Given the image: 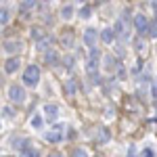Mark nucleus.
Returning <instances> with one entry per match:
<instances>
[{"mask_svg": "<svg viewBox=\"0 0 157 157\" xmlns=\"http://www.w3.org/2000/svg\"><path fill=\"white\" fill-rule=\"evenodd\" d=\"M101 65H103V69H107V71H111V73H115L117 69L121 67V63L111 52H107V55H103V59H101Z\"/></svg>", "mask_w": 157, "mask_h": 157, "instance_id": "nucleus-9", "label": "nucleus"}, {"mask_svg": "<svg viewBox=\"0 0 157 157\" xmlns=\"http://www.w3.org/2000/svg\"><path fill=\"white\" fill-rule=\"evenodd\" d=\"M113 32H115V38H120L121 42H126L128 36H130V23L128 21H124V19H117L115 23H113Z\"/></svg>", "mask_w": 157, "mask_h": 157, "instance_id": "nucleus-6", "label": "nucleus"}, {"mask_svg": "<svg viewBox=\"0 0 157 157\" xmlns=\"http://www.w3.org/2000/svg\"><path fill=\"white\" fill-rule=\"evenodd\" d=\"M59 42H61V46H65V48H71L73 42H75V38H73V32H71V29H65V32L61 34Z\"/></svg>", "mask_w": 157, "mask_h": 157, "instance_id": "nucleus-18", "label": "nucleus"}, {"mask_svg": "<svg viewBox=\"0 0 157 157\" xmlns=\"http://www.w3.org/2000/svg\"><path fill=\"white\" fill-rule=\"evenodd\" d=\"M36 6H38V2H34V0H27V2H21V4H19V13H21V15H25V13L29 15V13L34 11Z\"/></svg>", "mask_w": 157, "mask_h": 157, "instance_id": "nucleus-24", "label": "nucleus"}, {"mask_svg": "<svg viewBox=\"0 0 157 157\" xmlns=\"http://www.w3.org/2000/svg\"><path fill=\"white\" fill-rule=\"evenodd\" d=\"M42 57H44V65H48V67H55V65H59V63H61V55H59V50H57V48L46 50Z\"/></svg>", "mask_w": 157, "mask_h": 157, "instance_id": "nucleus-11", "label": "nucleus"}, {"mask_svg": "<svg viewBox=\"0 0 157 157\" xmlns=\"http://www.w3.org/2000/svg\"><path fill=\"white\" fill-rule=\"evenodd\" d=\"M40 113H42V117H44L46 124H55L59 120V105L57 103H44Z\"/></svg>", "mask_w": 157, "mask_h": 157, "instance_id": "nucleus-5", "label": "nucleus"}, {"mask_svg": "<svg viewBox=\"0 0 157 157\" xmlns=\"http://www.w3.org/2000/svg\"><path fill=\"white\" fill-rule=\"evenodd\" d=\"M2 115H4V117H11V120H15V117H17V109L13 107V105H6V107L2 109Z\"/></svg>", "mask_w": 157, "mask_h": 157, "instance_id": "nucleus-28", "label": "nucleus"}, {"mask_svg": "<svg viewBox=\"0 0 157 157\" xmlns=\"http://www.w3.org/2000/svg\"><path fill=\"white\" fill-rule=\"evenodd\" d=\"M94 157H103V155H94Z\"/></svg>", "mask_w": 157, "mask_h": 157, "instance_id": "nucleus-38", "label": "nucleus"}, {"mask_svg": "<svg viewBox=\"0 0 157 157\" xmlns=\"http://www.w3.org/2000/svg\"><path fill=\"white\" fill-rule=\"evenodd\" d=\"M23 86H27V88H36L38 84H40V78H42V69H40V65H36V63H29L27 67L23 69Z\"/></svg>", "mask_w": 157, "mask_h": 157, "instance_id": "nucleus-1", "label": "nucleus"}, {"mask_svg": "<svg viewBox=\"0 0 157 157\" xmlns=\"http://www.w3.org/2000/svg\"><path fill=\"white\" fill-rule=\"evenodd\" d=\"M132 44H134V50L138 52V55H147V40H145V36H134V40H132Z\"/></svg>", "mask_w": 157, "mask_h": 157, "instance_id": "nucleus-17", "label": "nucleus"}, {"mask_svg": "<svg viewBox=\"0 0 157 157\" xmlns=\"http://www.w3.org/2000/svg\"><path fill=\"white\" fill-rule=\"evenodd\" d=\"M126 157H136V153H134V147H130V149H128V153H126Z\"/></svg>", "mask_w": 157, "mask_h": 157, "instance_id": "nucleus-33", "label": "nucleus"}, {"mask_svg": "<svg viewBox=\"0 0 157 157\" xmlns=\"http://www.w3.org/2000/svg\"><path fill=\"white\" fill-rule=\"evenodd\" d=\"M0 130H2V117H0Z\"/></svg>", "mask_w": 157, "mask_h": 157, "instance_id": "nucleus-37", "label": "nucleus"}, {"mask_svg": "<svg viewBox=\"0 0 157 157\" xmlns=\"http://www.w3.org/2000/svg\"><path fill=\"white\" fill-rule=\"evenodd\" d=\"M88 59H92V61H101L103 59V52L94 46V48H90V55H88Z\"/></svg>", "mask_w": 157, "mask_h": 157, "instance_id": "nucleus-29", "label": "nucleus"}, {"mask_svg": "<svg viewBox=\"0 0 157 157\" xmlns=\"http://www.w3.org/2000/svg\"><path fill=\"white\" fill-rule=\"evenodd\" d=\"M48 157H63V153H59V151H52V153H48Z\"/></svg>", "mask_w": 157, "mask_h": 157, "instance_id": "nucleus-35", "label": "nucleus"}, {"mask_svg": "<svg viewBox=\"0 0 157 157\" xmlns=\"http://www.w3.org/2000/svg\"><path fill=\"white\" fill-rule=\"evenodd\" d=\"M86 73L92 78V75H98V69H101V61H92V59H88L86 61Z\"/></svg>", "mask_w": 157, "mask_h": 157, "instance_id": "nucleus-21", "label": "nucleus"}, {"mask_svg": "<svg viewBox=\"0 0 157 157\" xmlns=\"http://www.w3.org/2000/svg\"><path fill=\"white\" fill-rule=\"evenodd\" d=\"M52 44H55V38H52V36H46V38H42L40 42H36V50L44 55L46 50H50V48H52Z\"/></svg>", "mask_w": 157, "mask_h": 157, "instance_id": "nucleus-16", "label": "nucleus"}, {"mask_svg": "<svg viewBox=\"0 0 157 157\" xmlns=\"http://www.w3.org/2000/svg\"><path fill=\"white\" fill-rule=\"evenodd\" d=\"M75 17V6L73 4H63L59 9V19L61 21H71Z\"/></svg>", "mask_w": 157, "mask_h": 157, "instance_id": "nucleus-12", "label": "nucleus"}, {"mask_svg": "<svg viewBox=\"0 0 157 157\" xmlns=\"http://www.w3.org/2000/svg\"><path fill=\"white\" fill-rule=\"evenodd\" d=\"M147 36H149V38H157V19H151V21H149Z\"/></svg>", "mask_w": 157, "mask_h": 157, "instance_id": "nucleus-27", "label": "nucleus"}, {"mask_svg": "<svg viewBox=\"0 0 157 157\" xmlns=\"http://www.w3.org/2000/svg\"><path fill=\"white\" fill-rule=\"evenodd\" d=\"M6 157H9V155H6ZM11 157H13V155H11Z\"/></svg>", "mask_w": 157, "mask_h": 157, "instance_id": "nucleus-39", "label": "nucleus"}, {"mask_svg": "<svg viewBox=\"0 0 157 157\" xmlns=\"http://www.w3.org/2000/svg\"><path fill=\"white\" fill-rule=\"evenodd\" d=\"M98 136H97V143H101V145H105V143H109L111 140V136H109V130L107 128H98Z\"/></svg>", "mask_w": 157, "mask_h": 157, "instance_id": "nucleus-25", "label": "nucleus"}, {"mask_svg": "<svg viewBox=\"0 0 157 157\" xmlns=\"http://www.w3.org/2000/svg\"><path fill=\"white\" fill-rule=\"evenodd\" d=\"M98 40L103 42V44H113L117 38H115V32H113V27H105V29H101L98 32Z\"/></svg>", "mask_w": 157, "mask_h": 157, "instance_id": "nucleus-13", "label": "nucleus"}, {"mask_svg": "<svg viewBox=\"0 0 157 157\" xmlns=\"http://www.w3.org/2000/svg\"><path fill=\"white\" fill-rule=\"evenodd\" d=\"M71 157H88V153H86V149L78 147V149H73V151H71Z\"/></svg>", "mask_w": 157, "mask_h": 157, "instance_id": "nucleus-30", "label": "nucleus"}, {"mask_svg": "<svg viewBox=\"0 0 157 157\" xmlns=\"http://www.w3.org/2000/svg\"><path fill=\"white\" fill-rule=\"evenodd\" d=\"M73 63H75L73 55H65V57H61V65H63L65 69H73Z\"/></svg>", "mask_w": 157, "mask_h": 157, "instance_id": "nucleus-26", "label": "nucleus"}, {"mask_svg": "<svg viewBox=\"0 0 157 157\" xmlns=\"http://www.w3.org/2000/svg\"><path fill=\"white\" fill-rule=\"evenodd\" d=\"M63 92H65L67 97H73V94L78 92V82H75V78H69V80L63 84Z\"/></svg>", "mask_w": 157, "mask_h": 157, "instance_id": "nucleus-22", "label": "nucleus"}, {"mask_svg": "<svg viewBox=\"0 0 157 157\" xmlns=\"http://www.w3.org/2000/svg\"><path fill=\"white\" fill-rule=\"evenodd\" d=\"M21 67H23V61H21V57H19V55H17V57H9V59L4 61V65H2L4 73H9V75L17 73Z\"/></svg>", "mask_w": 157, "mask_h": 157, "instance_id": "nucleus-7", "label": "nucleus"}, {"mask_svg": "<svg viewBox=\"0 0 157 157\" xmlns=\"http://www.w3.org/2000/svg\"><path fill=\"white\" fill-rule=\"evenodd\" d=\"M82 40H84L86 46H90V48H94L98 42V29L97 27H86L84 29V36H82Z\"/></svg>", "mask_w": 157, "mask_h": 157, "instance_id": "nucleus-10", "label": "nucleus"}, {"mask_svg": "<svg viewBox=\"0 0 157 157\" xmlns=\"http://www.w3.org/2000/svg\"><path fill=\"white\" fill-rule=\"evenodd\" d=\"M2 52H6L9 57H17V52H21L23 50V42L21 40H17V38H6L4 42H2Z\"/></svg>", "mask_w": 157, "mask_h": 157, "instance_id": "nucleus-4", "label": "nucleus"}, {"mask_svg": "<svg viewBox=\"0 0 157 157\" xmlns=\"http://www.w3.org/2000/svg\"><path fill=\"white\" fill-rule=\"evenodd\" d=\"M44 117H42V113H34L32 115V120H29V126L36 130V132H40V130H44Z\"/></svg>", "mask_w": 157, "mask_h": 157, "instance_id": "nucleus-20", "label": "nucleus"}, {"mask_svg": "<svg viewBox=\"0 0 157 157\" xmlns=\"http://www.w3.org/2000/svg\"><path fill=\"white\" fill-rule=\"evenodd\" d=\"M11 21H13V9L0 4V27H6Z\"/></svg>", "mask_w": 157, "mask_h": 157, "instance_id": "nucleus-14", "label": "nucleus"}, {"mask_svg": "<svg viewBox=\"0 0 157 157\" xmlns=\"http://www.w3.org/2000/svg\"><path fill=\"white\" fill-rule=\"evenodd\" d=\"M46 29H44V25H32L29 27V38L34 40V42H40L42 38H46Z\"/></svg>", "mask_w": 157, "mask_h": 157, "instance_id": "nucleus-15", "label": "nucleus"}, {"mask_svg": "<svg viewBox=\"0 0 157 157\" xmlns=\"http://www.w3.org/2000/svg\"><path fill=\"white\" fill-rule=\"evenodd\" d=\"M6 97H9V103L15 107V105L25 103V98H27V90H25L23 84H9V88H6Z\"/></svg>", "mask_w": 157, "mask_h": 157, "instance_id": "nucleus-3", "label": "nucleus"}, {"mask_svg": "<svg viewBox=\"0 0 157 157\" xmlns=\"http://www.w3.org/2000/svg\"><path fill=\"white\" fill-rule=\"evenodd\" d=\"M140 155H143V157H155V151H153V149H151V147H145V149H143V153H140Z\"/></svg>", "mask_w": 157, "mask_h": 157, "instance_id": "nucleus-32", "label": "nucleus"}, {"mask_svg": "<svg viewBox=\"0 0 157 157\" xmlns=\"http://www.w3.org/2000/svg\"><path fill=\"white\" fill-rule=\"evenodd\" d=\"M140 69H143V61L138 59L136 63H134V67H132V73H134V75H138V73H140Z\"/></svg>", "mask_w": 157, "mask_h": 157, "instance_id": "nucleus-31", "label": "nucleus"}, {"mask_svg": "<svg viewBox=\"0 0 157 157\" xmlns=\"http://www.w3.org/2000/svg\"><path fill=\"white\" fill-rule=\"evenodd\" d=\"M151 9H153V11H155V15H157V0H153V2H151Z\"/></svg>", "mask_w": 157, "mask_h": 157, "instance_id": "nucleus-36", "label": "nucleus"}, {"mask_svg": "<svg viewBox=\"0 0 157 157\" xmlns=\"http://www.w3.org/2000/svg\"><path fill=\"white\" fill-rule=\"evenodd\" d=\"M149 21H151V19L147 17L145 13H136V15L132 17V23H134V27H136V32H138L140 36H145V34H147V27H149Z\"/></svg>", "mask_w": 157, "mask_h": 157, "instance_id": "nucleus-8", "label": "nucleus"}, {"mask_svg": "<svg viewBox=\"0 0 157 157\" xmlns=\"http://www.w3.org/2000/svg\"><path fill=\"white\" fill-rule=\"evenodd\" d=\"M63 134H65V121H55V124H50V130H46L42 138L48 145H59V143H63V138H65Z\"/></svg>", "mask_w": 157, "mask_h": 157, "instance_id": "nucleus-2", "label": "nucleus"}, {"mask_svg": "<svg viewBox=\"0 0 157 157\" xmlns=\"http://www.w3.org/2000/svg\"><path fill=\"white\" fill-rule=\"evenodd\" d=\"M151 86H153V88H151V94H153V97H157V82H155V84H151Z\"/></svg>", "mask_w": 157, "mask_h": 157, "instance_id": "nucleus-34", "label": "nucleus"}, {"mask_svg": "<svg viewBox=\"0 0 157 157\" xmlns=\"http://www.w3.org/2000/svg\"><path fill=\"white\" fill-rule=\"evenodd\" d=\"M19 157H40V151H38L36 147H34V143H32V145H27L25 149L19 151Z\"/></svg>", "mask_w": 157, "mask_h": 157, "instance_id": "nucleus-23", "label": "nucleus"}, {"mask_svg": "<svg viewBox=\"0 0 157 157\" xmlns=\"http://www.w3.org/2000/svg\"><path fill=\"white\" fill-rule=\"evenodd\" d=\"M75 15H78V19L88 21V19L92 17V6H90V4H82L80 9H75Z\"/></svg>", "mask_w": 157, "mask_h": 157, "instance_id": "nucleus-19", "label": "nucleus"}]
</instances>
